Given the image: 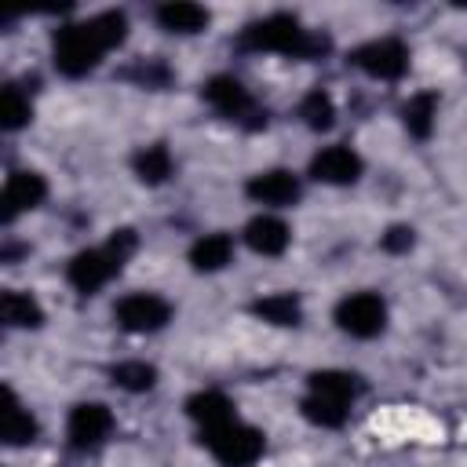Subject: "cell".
<instances>
[{"instance_id":"cell-1","label":"cell","mask_w":467,"mask_h":467,"mask_svg":"<svg viewBox=\"0 0 467 467\" xmlns=\"http://www.w3.org/2000/svg\"><path fill=\"white\" fill-rule=\"evenodd\" d=\"M237 47L244 51H277L292 58H321L328 51V36L317 29H303L296 15H266L241 29Z\"/></svg>"},{"instance_id":"cell-2","label":"cell","mask_w":467,"mask_h":467,"mask_svg":"<svg viewBox=\"0 0 467 467\" xmlns=\"http://www.w3.org/2000/svg\"><path fill=\"white\" fill-rule=\"evenodd\" d=\"M201 441L208 445V452L223 467H252L266 449L263 431H255L248 423H237V420H230L223 427H212V431H201Z\"/></svg>"},{"instance_id":"cell-3","label":"cell","mask_w":467,"mask_h":467,"mask_svg":"<svg viewBox=\"0 0 467 467\" xmlns=\"http://www.w3.org/2000/svg\"><path fill=\"white\" fill-rule=\"evenodd\" d=\"M102 44L95 40L91 26L88 22H77V26H62L55 29V40H51V58H55V69L62 77H84L91 73L99 62H102Z\"/></svg>"},{"instance_id":"cell-4","label":"cell","mask_w":467,"mask_h":467,"mask_svg":"<svg viewBox=\"0 0 467 467\" xmlns=\"http://www.w3.org/2000/svg\"><path fill=\"white\" fill-rule=\"evenodd\" d=\"M201 95H204V102H208L215 113H223V117H230V120H241V124H248V128H263V124H266V113L255 109L248 88H244L237 77H230V73L212 77V80L201 88Z\"/></svg>"},{"instance_id":"cell-5","label":"cell","mask_w":467,"mask_h":467,"mask_svg":"<svg viewBox=\"0 0 467 467\" xmlns=\"http://www.w3.org/2000/svg\"><path fill=\"white\" fill-rule=\"evenodd\" d=\"M336 325L354 339H372L387 328V303L376 292H350L336 306Z\"/></svg>"},{"instance_id":"cell-6","label":"cell","mask_w":467,"mask_h":467,"mask_svg":"<svg viewBox=\"0 0 467 467\" xmlns=\"http://www.w3.org/2000/svg\"><path fill=\"white\" fill-rule=\"evenodd\" d=\"M124 263H128V259H124L120 252H113L109 244H102V248H84V252H77V255L69 259L66 277H69V285H73L77 292L91 296V292H99Z\"/></svg>"},{"instance_id":"cell-7","label":"cell","mask_w":467,"mask_h":467,"mask_svg":"<svg viewBox=\"0 0 467 467\" xmlns=\"http://www.w3.org/2000/svg\"><path fill=\"white\" fill-rule=\"evenodd\" d=\"M113 317H117V325L124 332L146 336V332H157V328H164L171 321V306L157 292H131L113 306Z\"/></svg>"},{"instance_id":"cell-8","label":"cell","mask_w":467,"mask_h":467,"mask_svg":"<svg viewBox=\"0 0 467 467\" xmlns=\"http://www.w3.org/2000/svg\"><path fill=\"white\" fill-rule=\"evenodd\" d=\"M350 66H358L361 73H368L376 80H398L409 69V47L394 36L368 40V44L350 51Z\"/></svg>"},{"instance_id":"cell-9","label":"cell","mask_w":467,"mask_h":467,"mask_svg":"<svg viewBox=\"0 0 467 467\" xmlns=\"http://www.w3.org/2000/svg\"><path fill=\"white\" fill-rule=\"evenodd\" d=\"M109 431H113V412H109L102 401H80V405H73L69 423H66L69 449L91 452V449H99V445L106 441Z\"/></svg>"},{"instance_id":"cell-10","label":"cell","mask_w":467,"mask_h":467,"mask_svg":"<svg viewBox=\"0 0 467 467\" xmlns=\"http://www.w3.org/2000/svg\"><path fill=\"white\" fill-rule=\"evenodd\" d=\"M244 193H248L255 204L288 208V204L299 201L303 182H299V175L288 171V168H266V171H255V175L244 182Z\"/></svg>"},{"instance_id":"cell-11","label":"cell","mask_w":467,"mask_h":467,"mask_svg":"<svg viewBox=\"0 0 467 467\" xmlns=\"http://www.w3.org/2000/svg\"><path fill=\"white\" fill-rule=\"evenodd\" d=\"M361 157L350 146H325L310 157V179L325 186H350L361 179Z\"/></svg>"},{"instance_id":"cell-12","label":"cell","mask_w":467,"mask_h":467,"mask_svg":"<svg viewBox=\"0 0 467 467\" xmlns=\"http://www.w3.org/2000/svg\"><path fill=\"white\" fill-rule=\"evenodd\" d=\"M47 197V182L40 171H11L7 182H4V197H0V219L4 223H15L22 212H33L40 201Z\"/></svg>"},{"instance_id":"cell-13","label":"cell","mask_w":467,"mask_h":467,"mask_svg":"<svg viewBox=\"0 0 467 467\" xmlns=\"http://www.w3.org/2000/svg\"><path fill=\"white\" fill-rule=\"evenodd\" d=\"M292 241V230L277 219V215H255L248 226H244V244L259 255H281Z\"/></svg>"},{"instance_id":"cell-14","label":"cell","mask_w":467,"mask_h":467,"mask_svg":"<svg viewBox=\"0 0 467 467\" xmlns=\"http://www.w3.org/2000/svg\"><path fill=\"white\" fill-rule=\"evenodd\" d=\"M208 22H212V15L201 4H190V0H168V4L157 7V26L168 29V33H179V36L201 33Z\"/></svg>"},{"instance_id":"cell-15","label":"cell","mask_w":467,"mask_h":467,"mask_svg":"<svg viewBox=\"0 0 467 467\" xmlns=\"http://www.w3.org/2000/svg\"><path fill=\"white\" fill-rule=\"evenodd\" d=\"M365 390L361 376L354 372H343V368H321V372H310V394H321L328 401H339V405H354V398Z\"/></svg>"},{"instance_id":"cell-16","label":"cell","mask_w":467,"mask_h":467,"mask_svg":"<svg viewBox=\"0 0 467 467\" xmlns=\"http://www.w3.org/2000/svg\"><path fill=\"white\" fill-rule=\"evenodd\" d=\"M186 416L201 427V431H212V427H223L234 420V401L223 394V390H197L190 401H186Z\"/></svg>"},{"instance_id":"cell-17","label":"cell","mask_w":467,"mask_h":467,"mask_svg":"<svg viewBox=\"0 0 467 467\" xmlns=\"http://www.w3.org/2000/svg\"><path fill=\"white\" fill-rule=\"evenodd\" d=\"M252 314L266 325H277V328H288V325H299L303 321V303L296 292H270L263 299L252 303Z\"/></svg>"},{"instance_id":"cell-18","label":"cell","mask_w":467,"mask_h":467,"mask_svg":"<svg viewBox=\"0 0 467 467\" xmlns=\"http://www.w3.org/2000/svg\"><path fill=\"white\" fill-rule=\"evenodd\" d=\"M0 434L7 445H29L36 438V420L33 412L15 398L11 387H4V423H0Z\"/></svg>"},{"instance_id":"cell-19","label":"cell","mask_w":467,"mask_h":467,"mask_svg":"<svg viewBox=\"0 0 467 467\" xmlns=\"http://www.w3.org/2000/svg\"><path fill=\"white\" fill-rule=\"evenodd\" d=\"M234 259V237L230 234H204L201 241H193V248H190V263H193V270H201V274H215V270H223L226 263Z\"/></svg>"},{"instance_id":"cell-20","label":"cell","mask_w":467,"mask_h":467,"mask_svg":"<svg viewBox=\"0 0 467 467\" xmlns=\"http://www.w3.org/2000/svg\"><path fill=\"white\" fill-rule=\"evenodd\" d=\"M434 120H438V95L434 91H420L401 106V124L412 139H431Z\"/></svg>"},{"instance_id":"cell-21","label":"cell","mask_w":467,"mask_h":467,"mask_svg":"<svg viewBox=\"0 0 467 467\" xmlns=\"http://www.w3.org/2000/svg\"><path fill=\"white\" fill-rule=\"evenodd\" d=\"M0 317H4L7 328H40L44 310H40V303H36L29 292L7 288L4 299H0Z\"/></svg>"},{"instance_id":"cell-22","label":"cell","mask_w":467,"mask_h":467,"mask_svg":"<svg viewBox=\"0 0 467 467\" xmlns=\"http://www.w3.org/2000/svg\"><path fill=\"white\" fill-rule=\"evenodd\" d=\"M135 175L146 182V186H161V182H168V175L175 171V161H171V150L164 146V142H150V146H142L139 153H135Z\"/></svg>"},{"instance_id":"cell-23","label":"cell","mask_w":467,"mask_h":467,"mask_svg":"<svg viewBox=\"0 0 467 467\" xmlns=\"http://www.w3.org/2000/svg\"><path fill=\"white\" fill-rule=\"evenodd\" d=\"M109 379H113V387H120L128 394H146L157 387V368L150 361H120L109 368Z\"/></svg>"},{"instance_id":"cell-24","label":"cell","mask_w":467,"mask_h":467,"mask_svg":"<svg viewBox=\"0 0 467 467\" xmlns=\"http://www.w3.org/2000/svg\"><path fill=\"white\" fill-rule=\"evenodd\" d=\"M299 117H303V124L310 131H328L336 124V102H332V95L325 88L306 91L303 102H299Z\"/></svg>"},{"instance_id":"cell-25","label":"cell","mask_w":467,"mask_h":467,"mask_svg":"<svg viewBox=\"0 0 467 467\" xmlns=\"http://www.w3.org/2000/svg\"><path fill=\"white\" fill-rule=\"evenodd\" d=\"M29 117H33L29 95L18 84H7L0 91V124H4V131H18L22 124H29Z\"/></svg>"},{"instance_id":"cell-26","label":"cell","mask_w":467,"mask_h":467,"mask_svg":"<svg viewBox=\"0 0 467 467\" xmlns=\"http://www.w3.org/2000/svg\"><path fill=\"white\" fill-rule=\"evenodd\" d=\"M299 412H303L314 427H343V423H347V416H350V409H347V405L328 401V398H321V394H306V398H303V405H299Z\"/></svg>"},{"instance_id":"cell-27","label":"cell","mask_w":467,"mask_h":467,"mask_svg":"<svg viewBox=\"0 0 467 467\" xmlns=\"http://www.w3.org/2000/svg\"><path fill=\"white\" fill-rule=\"evenodd\" d=\"M88 26H91L95 40L102 44V51H113V47H120L128 40V18H124V11H102V15L88 18Z\"/></svg>"},{"instance_id":"cell-28","label":"cell","mask_w":467,"mask_h":467,"mask_svg":"<svg viewBox=\"0 0 467 467\" xmlns=\"http://www.w3.org/2000/svg\"><path fill=\"white\" fill-rule=\"evenodd\" d=\"M124 77H131L135 84H142V88H164L168 80H171V73H168V66L164 62H157V58H142L139 66H131Z\"/></svg>"},{"instance_id":"cell-29","label":"cell","mask_w":467,"mask_h":467,"mask_svg":"<svg viewBox=\"0 0 467 467\" xmlns=\"http://www.w3.org/2000/svg\"><path fill=\"white\" fill-rule=\"evenodd\" d=\"M412 241H416L412 226H390V230L379 237V248H383V252H390V255H401V252H409V248H412Z\"/></svg>"}]
</instances>
